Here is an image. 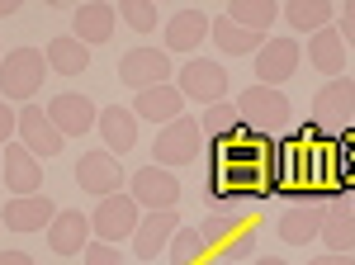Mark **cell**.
I'll return each instance as SVG.
<instances>
[{
	"instance_id": "obj_1",
	"label": "cell",
	"mask_w": 355,
	"mask_h": 265,
	"mask_svg": "<svg viewBox=\"0 0 355 265\" xmlns=\"http://www.w3.org/2000/svg\"><path fill=\"white\" fill-rule=\"evenodd\" d=\"M204 147H209V137H204V128H199V119L180 114V119H171V123L157 132L152 157H157V166H199Z\"/></svg>"
},
{
	"instance_id": "obj_2",
	"label": "cell",
	"mask_w": 355,
	"mask_h": 265,
	"mask_svg": "<svg viewBox=\"0 0 355 265\" xmlns=\"http://www.w3.org/2000/svg\"><path fill=\"white\" fill-rule=\"evenodd\" d=\"M43 76H48V57L38 48H15V53L0 57V100H24L43 90Z\"/></svg>"
},
{
	"instance_id": "obj_3",
	"label": "cell",
	"mask_w": 355,
	"mask_h": 265,
	"mask_svg": "<svg viewBox=\"0 0 355 265\" xmlns=\"http://www.w3.org/2000/svg\"><path fill=\"white\" fill-rule=\"evenodd\" d=\"M355 119V80L351 76H336L327 80L318 95H313V128L327 132V137H341Z\"/></svg>"
},
{
	"instance_id": "obj_4",
	"label": "cell",
	"mask_w": 355,
	"mask_h": 265,
	"mask_svg": "<svg viewBox=\"0 0 355 265\" xmlns=\"http://www.w3.org/2000/svg\"><path fill=\"white\" fill-rule=\"evenodd\" d=\"M237 109H242V123L251 132H279L284 123H289V95L284 90H275V85H246V95L237 100Z\"/></svg>"
},
{
	"instance_id": "obj_5",
	"label": "cell",
	"mask_w": 355,
	"mask_h": 265,
	"mask_svg": "<svg viewBox=\"0 0 355 265\" xmlns=\"http://www.w3.org/2000/svg\"><path fill=\"white\" fill-rule=\"evenodd\" d=\"M137 199L133 194H110V199H100V209L90 213V232L100 241H110V246H119V241H128L137 232Z\"/></svg>"
},
{
	"instance_id": "obj_6",
	"label": "cell",
	"mask_w": 355,
	"mask_h": 265,
	"mask_svg": "<svg viewBox=\"0 0 355 265\" xmlns=\"http://www.w3.org/2000/svg\"><path fill=\"white\" fill-rule=\"evenodd\" d=\"M180 95L185 100H199V105H223V95H227V71H223L214 57H190L185 67H180Z\"/></svg>"
},
{
	"instance_id": "obj_7",
	"label": "cell",
	"mask_w": 355,
	"mask_h": 265,
	"mask_svg": "<svg viewBox=\"0 0 355 265\" xmlns=\"http://www.w3.org/2000/svg\"><path fill=\"white\" fill-rule=\"evenodd\" d=\"M119 80L128 90H152V85H171V57L162 48H133L119 57Z\"/></svg>"
},
{
	"instance_id": "obj_8",
	"label": "cell",
	"mask_w": 355,
	"mask_h": 265,
	"mask_svg": "<svg viewBox=\"0 0 355 265\" xmlns=\"http://www.w3.org/2000/svg\"><path fill=\"white\" fill-rule=\"evenodd\" d=\"M128 194L137 199V209H175L180 204V180L166 171V166H142V171H133V180H128Z\"/></svg>"
},
{
	"instance_id": "obj_9",
	"label": "cell",
	"mask_w": 355,
	"mask_h": 265,
	"mask_svg": "<svg viewBox=\"0 0 355 265\" xmlns=\"http://www.w3.org/2000/svg\"><path fill=\"white\" fill-rule=\"evenodd\" d=\"M76 185L85 194H95V199H110V194H123V166L119 157H110L105 147L100 152H85L76 161Z\"/></svg>"
},
{
	"instance_id": "obj_10",
	"label": "cell",
	"mask_w": 355,
	"mask_h": 265,
	"mask_svg": "<svg viewBox=\"0 0 355 265\" xmlns=\"http://www.w3.org/2000/svg\"><path fill=\"white\" fill-rule=\"evenodd\" d=\"M299 43L294 38H266V48L256 53V85H284V80L299 71Z\"/></svg>"
},
{
	"instance_id": "obj_11",
	"label": "cell",
	"mask_w": 355,
	"mask_h": 265,
	"mask_svg": "<svg viewBox=\"0 0 355 265\" xmlns=\"http://www.w3.org/2000/svg\"><path fill=\"white\" fill-rule=\"evenodd\" d=\"M0 180L15 189V199H24V194H38L43 166H38V157L28 152L24 142H10V147L0 152Z\"/></svg>"
},
{
	"instance_id": "obj_12",
	"label": "cell",
	"mask_w": 355,
	"mask_h": 265,
	"mask_svg": "<svg viewBox=\"0 0 355 265\" xmlns=\"http://www.w3.org/2000/svg\"><path fill=\"white\" fill-rule=\"evenodd\" d=\"M175 232H180V213L175 209L147 213V218L137 223V232H133V256L137 261H157V256H166V246H171Z\"/></svg>"
},
{
	"instance_id": "obj_13",
	"label": "cell",
	"mask_w": 355,
	"mask_h": 265,
	"mask_svg": "<svg viewBox=\"0 0 355 265\" xmlns=\"http://www.w3.org/2000/svg\"><path fill=\"white\" fill-rule=\"evenodd\" d=\"M48 119H53V128L62 137H81V132L95 128V119H100V109L90 105V95H53V105H48Z\"/></svg>"
},
{
	"instance_id": "obj_14",
	"label": "cell",
	"mask_w": 355,
	"mask_h": 265,
	"mask_svg": "<svg viewBox=\"0 0 355 265\" xmlns=\"http://www.w3.org/2000/svg\"><path fill=\"white\" fill-rule=\"evenodd\" d=\"M53 218H57V204L48 194H24V199H10V204L0 209V223H5L10 232H43Z\"/></svg>"
},
{
	"instance_id": "obj_15",
	"label": "cell",
	"mask_w": 355,
	"mask_h": 265,
	"mask_svg": "<svg viewBox=\"0 0 355 265\" xmlns=\"http://www.w3.org/2000/svg\"><path fill=\"white\" fill-rule=\"evenodd\" d=\"M19 142H24L33 157H57L62 152V132L53 128V119H48V109H38V105H24L19 109Z\"/></svg>"
},
{
	"instance_id": "obj_16",
	"label": "cell",
	"mask_w": 355,
	"mask_h": 265,
	"mask_svg": "<svg viewBox=\"0 0 355 265\" xmlns=\"http://www.w3.org/2000/svg\"><path fill=\"white\" fill-rule=\"evenodd\" d=\"M322 218H327V209L318 199H299L294 209L279 213V237L289 241V246H308V241H318V232H322Z\"/></svg>"
},
{
	"instance_id": "obj_17",
	"label": "cell",
	"mask_w": 355,
	"mask_h": 265,
	"mask_svg": "<svg viewBox=\"0 0 355 265\" xmlns=\"http://www.w3.org/2000/svg\"><path fill=\"white\" fill-rule=\"evenodd\" d=\"M209 33H214L209 15L194 10V5H185V10H175V15L166 19V48H171V53H194Z\"/></svg>"
},
{
	"instance_id": "obj_18",
	"label": "cell",
	"mask_w": 355,
	"mask_h": 265,
	"mask_svg": "<svg viewBox=\"0 0 355 265\" xmlns=\"http://www.w3.org/2000/svg\"><path fill=\"white\" fill-rule=\"evenodd\" d=\"M48 246L57 256H76L90 246V218L81 209H57V218L48 223Z\"/></svg>"
},
{
	"instance_id": "obj_19",
	"label": "cell",
	"mask_w": 355,
	"mask_h": 265,
	"mask_svg": "<svg viewBox=\"0 0 355 265\" xmlns=\"http://www.w3.org/2000/svg\"><path fill=\"white\" fill-rule=\"evenodd\" d=\"M95 128L105 137V152L119 157V152H133L137 147V114L123 105H105L100 109V119H95Z\"/></svg>"
},
{
	"instance_id": "obj_20",
	"label": "cell",
	"mask_w": 355,
	"mask_h": 265,
	"mask_svg": "<svg viewBox=\"0 0 355 265\" xmlns=\"http://www.w3.org/2000/svg\"><path fill=\"white\" fill-rule=\"evenodd\" d=\"M114 24H119V5L110 0H85L76 5V19H71V38H81V43H110L114 38Z\"/></svg>"
},
{
	"instance_id": "obj_21",
	"label": "cell",
	"mask_w": 355,
	"mask_h": 265,
	"mask_svg": "<svg viewBox=\"0 0 355 265\" xmlns=\"http://www.w3.org/2000/svg\"><path fill=\"white\" fill-rule=\"evenodd\" d=\"M180 105H185V95H180V85H152V90H142L133 100V114L137 119H147V123H171V119H180Z\"/></svg>"
},
{
	"instance_id": "obj_22",
	"label": "cell",
	"mask_w": 355,
	"mask_h": 265,
	"mask_svg": "<svg viewBox=\"0 0 355 265\" xmlns=\"http://www.w3.org/2000/svg\"><path fill=\"white\" fill-rule=\"evenodd\" d=\"M308 62H313L327 80L346 76V43H341V33H336L331 24L313 33V43H308Z\"/></svg>"
},
{
	"instance_id": "obj_23",
	"label": "cell",
	"mask_w": 355,
	"mask_h": 265,
	"mask_svg": "<svg viewBox=\"0 0 355 265\" xmlns=\"http://www.w3.org/2000/svg\"><path fill=\"white\" fill-rule=\"evenodd\" d=\"M246 228H251V209H218L199 223V237L209 241V246H232Z\"/></svg>"
},
{
	"instance_id": "obj_24",
	"label": "cell",
	"mask_w": 355,
	"mask_h": 265,
	"mask_svg": "<svg viewBox=\"0 0 355 265\" xmlns=\"http://www.w3.org/2000/svg\"><path fill=\"white\" fill-rule=\"evenodd\" d=\"M199 128H204V137H209V142H237V137H242V132H251L242 123V109L237 105H227V100H223V105H209L204 109V119H199Z\"/></svg>"
},
{
	"instance_id": "obj_25",
	"label": "cell",
	"mask_w": 355,
	"mask_h": 265,
	"mask_svg": "<svg viewBox=\"0 0 355 265\" xmlns=\"http://www.w3.org/2000/svg\"><path fill=\"white\" fill-rule=\"evenodd\" d=\"M318 241L327 246L331 256H351V246H355V213L351 209H327Z\"/></svg>"
},
{
	"instance_id": "obj_26",
	"label": "cell",
	"mask_w": 355,
	"mask_h": 265,
	"mask_svg": "<svg viewBox=\"0 0 355 265\" xmlns=\"http://www.w3.org/2000/svg\"><path fill=\"white\" fill-rule=\"evenodd\" d=\"M43 57H48V67L53 71H62V76H81L85 67H90V53H85V43L81 38H53L48 48H43Z\"/></svg>"
},
{
	"instance_id": "obj_27",
	"label": "cell",
	"mask_w": 355,
	"mask_h": 265,
	"mask_svg": "<svg viewBox=\"0 0 355 265\" xmlns=\"http://www.w3.org/2000/svg\"><path fill=\"white\" fill-rule=\"evenodd\" d=\"M214 38H218V53H227V57H251V53L266 48V33H251V28L232 24V19H218L214 24Z\"/></svg>"
},
{
	"instance_id": "obj_28",
	"label": "cell",
	"mask_w": 355,
	"mask_h": 265,
	"mask_svg": "<svg viewBox=\"0 0 355 265\" xmlns=\"http://www.w3.org/2000/svg\"><path fill=\"white\" fill-rule=\"evenodd\" d=\"M227 19L251 28V33H266V28L279 19V5H275V0H232V5H227Z\"/></svg>"
},
{
	"instance_id": "obj_29",
	"label": "cell",
	"mask_w": 355,
	"mask_h": 265,
	"mask_svg": "<svg viewBox=\"0 0 355 265\" xmlns=\"http://www.w3.org/2000/svg\"><path fill=\"white\" fill-rule=\"evenodd\" d=\"M279 15H284L294 28H303V33H318V28H327V19L336 15V10H331V0H289Z\"/></svg>"
},
{
	"instance_id": "obj_30",
	"label": "cell",
	"mask_w": 355,
	"mask_h": 265,
	"mask_svg": "<svg viewBox=\"0 0 355 265\" xmlns=\"http://www.w3.org/2000/svg\"><path fill=\"white\" fill-rule=\"evenodd\" d=\"M204 251H209V241L199 237V228H180V232L171 237V246H166V261L171 265H199Z\"/></svg>"
},
{
	"instance_id": "obj_31",
	"label": "cell",
	"mask_w": 355,
	"mask_h": 265,
	"mask_svg": "<svg viewBox=\"0 0 355 265\" xmlns=\"http://www.w3.org/2000/svg\"><path fill=\"white\" fill-rule=\"evenodd\" d=\"M119 19H123L128 28H137V33H147V28L162 24V15H157L152 0H123V5H119Z\"/></svg>"
},
{
	"instance_id": "obj_32",
	"label": "cell",
	"mask_w": 355,
	"mask_h": 265,
	"mask_svg": "<svg viewBox=\"0 0 355 265\" xmlns=\"http://www.w3.org/2000/svg\"><path fill=\"white\" fill-rule=\"evenodd\" d=\"M85 265H123V256H119V246H110V241H90L85 246Z\"/></svg>"
},
{
	"instance_id": "obj_33",
	"label": "cell",
	"mask_w": 355,
	"mask_h": 265,
	"mask_svg": "<svg viewBox=\"0 0 355 265\" xmlns=\"http://www.w3.org/2000/svg\"><path fill=\"white\" fill-rule=\"evenodd\" d=\"M15 132H19V114L10 109V100H0V142L15 137Z\"/></svg>"
},
{
	"instance_id": "obj_34",
	"label": "cell",
	"mask_w": 355,
	"mask_h": 265,
	"mask_svg": "<svg viewBox=\"0 0 355 265\" xmlns=\"http://www.w3.org/2000/svg\"><path fill=\"white\" fill-rule=\"evenodd\" d=\"M251 251H256V237H251V232H242V237H237V241H232V246H227V261L237 265V261H246Z\"/></svg>"
},
{
	"instance_id": "obj_35",
	"label": "cell",
	"mask_w": 355,
	"mask_h": 265,
	"mask_svg": "<svg viewBox=\"0 0 355 265\" xmlns=\"http://www.w3.org/2000/svg\"><path fill=\"white\" fill-rule=\"evenodd\" d=\"M0 265H38L28 251H0Z\"/></svg>"
},
{
	"instance_id": "obj_36",
	"label": "cell",
	"mask_w": 355,
	"mask_h": 265,
	"mask_svg": "<svg viewBox=\"0 0 355 265\" xmlns=\"http://www.w3.org/2000/svg\"><path fill=\"white\" fill-rule=\"evenodd\" d=\"M308 265H355V256H331L327 251V256H313Z\"/></svg>"
},
{
	"instance_id": "obj_37",
	"label": "cell",
	"mask_w": 355,
	"mask_h": 265,
	"mask_svg": "<svg viewBox=\"0 0 355 265\" xmlns=\"http://www.w3.org/2000/svg\"><path fill=\"white\" fill-rule=\"evenodd\" d=\"M336 33H341V43H346V48H355V24H351V19H341Z\"/></svg>"
},
{
	"instance_id": "obj_38",
	"label": "cell",
	"mask_w": 355,
	"mask_h": 265,
	"mask_svg": "<svg viewBox=\"0 0 355 265\" xmlns=\"http://www.w3.org/2000/svg\"><path fill=\"white\" fill-rule=\"evenodd\" d=\"M19 10H24L19 0H0V19H10V15H19Z\"/></svg>"
},
{
	"instance_id": "obj_39",
	"label": "cell",
	"mask_w": 355,
	"mask_h": 265,
	"mask_svg": "<svg viewBox=\"0 0 355 265\" xmlns=\"http://www.w3.org/2000/svg\"><path fill=\"white\" fill-rule=\"evenodd\" d=\"M341 19H351V24H355V0H346V5H341Z\"/></svg>"
},
{
	"instance_id": "obj_40",
	"label": "cell",
	"mask_w": 355,
	"mask_h": 265,
	"mask_svg": "<svg viewBox=\"0 0 355 265\" xmlns=\"http://www.w3.org/2000/svg\"><path fill=\"white\" fill-rule=\"evenodd\" d=\"M256 265H289V261H279V256H261Z\"/></svg>"
},
{
	"instance_id": "obj_41",
	"label": "cell",
	"mask_w": 355,
	"mask_h": 265,
	"mask_svg": "<svg viewBox=\"0 0 355 265\" xmlns=\"http://www.w3.org/2000/svg\"><path fill=\"white\" fill-rule=\"evenodd\" d=\"M223 265H232V261H223Z\"/></svg>"
},
{
	"instance_id": "obj_42",
	"label": "cell",
	"mask_w": 355,
	"mask_h": 265,
	"mask_svg": "<svg viewBox=\"0 0 355 265\" xmlns=\"http://www.w3.org/2000/svg\"><path fill=\"white\" fill-rule=\"evenodd\" d=\"M351 213H355V209H351Z\"/></svg>"
}]
</instances>
